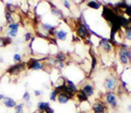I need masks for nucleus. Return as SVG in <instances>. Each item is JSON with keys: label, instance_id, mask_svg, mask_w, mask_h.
<instances>
[{"label": "nucleus", "instance_id": "1", "mask_svg": "<svg viewBox=\"0 0 131 113\" xmlns=\"http://www.w3.org/2000/svg\"><path fill=\"white\" fill-rule=\"evenodd\" d=\"M87 33H88V31H87V29L86 28V26L84 24H80L79 26V28L77 29L78 36L79 37H81V38H85L86 36L87 35Z\"/></svg>", "mask_w": 131, "mask_h": 113}, {"label": "nucleus", "instance_id": "2", "mask_svg": "<svg viewBox=\"0 0 131 113\" xmlns=\"http://www.w3.org/2000/svg\"><path fill=\"white\" fill-rule=\"evenodd\" d=\"M120 58L122 63L128 64L129 60L130 59V51H128V50H121Z\"/></svg>", "mask_w": 131, "mask_h": 113}, {"label": "nucleus", "instance_id": "3", "mask_svg": "<svg viewBox=\"0 0 131 113\" xmlns=\"http://www.w3.org/2000/svg\"><path fill=\"white\" fill-rule=\"evenodd\" d=\"M23 67H24V64H19V65H14V66H12L11 69H10L8 71H9L11 74L12 75H15V74H18V73L21 70L23 69Z\"/></svg>", "mask_w": 131, "mask_h": 113}, {"label": "nucleus", "instance_id": "4", "mask_svg": "<svg viewBox=\"0 0 131 113\" xmlns=\"http://www.w3.org/2000/svg\"><path fill=\"white\" fill-rule=\"evenodd\" d=\"M107 102H108V104H110L112 106H116L117 101H116V97H115L114 94H113V93H108L107 96Z\"/></svg>", "mask_w": 131, "mask_h": 113}, {"label": "nucleus", "instance_id": "5", "mask_svg": "<svg viewBox=\"0 0 131 113\" xmlns=\"http://www.w3.org/2000/svg\"><path fill=\"white\" fill-rule=\"evenodd\" d=\"M81 91H82V92H83L87 97L92 96V95L94 94V88H93L91 85H89V84H87V85L84 86L83 90H82Z\"/></svg>", "mask_w": 131, "mask_h": 113}, {"label": "nucleus", "instance_id": "6", "mask_svg": "<svg viewBox=\"0 0 131 113\" xmlns=\"http://www.w3.org/2000/svg\"><path fill=\"white\" fill-rule=\"evenodd\" d=\"M93 109H94L95 113H104V111H105V108L101 103H97V104H94Z\"/></svg>", "mask_w": 131, "mask_h": 113}, {"label": "nucleus", "instance_id": "7", "mask_svg": "<svg viewBox=\"0 0 131 113\" xmlns=\"http://www.w3.org/2000/svg\"><path fill=\"white\" fill-rule=\"evenodd\" d=\"M100 45H102V47L106 50V51H109V50L112 49V46H111V45L108 43V42H107V40H106L105 38H103L102 41H101Z\"/></svg>", "mask_w": 131, "mask_h": 113}, {"label": "nucleus", "instance_id": "8", "mask_svg": "<svg viewBox=\"0 0 131 113\" xmlns=\"http://www.w3.org/2000/svg\"><path fill=\"white\" fill-rule=\"evenodd\" d=\"M69 98L70 97H69L67 94H65V93H60V94L59 95L58 99H59V102L61 103V104H66V103H67V101L69 100Z\"/></svg>", "mask_w": 131, "mask_h": 113}, {"label": "nucleus", "instance_id": "9", "mask_svg": "<svg viewBox=\"0 0 131 113\" xmlns=\"http://www.w3.org/2000/svg\"><path fill=\"white\" fill-rule=\"evenodd\" d=\"M4 104H5L7 107H9V108H11V107H14V106H16V102H15L13 99L9 98V97L4 98Z\"/></svg>", "mask_w": 131, "mask_h": 113}, {"label": "nucleus", "instance_id": "10", "mask_svg": "<svg viewBox=\"0 0 131 113\" xmlns=\"http://www.w3.org/2000/svg\"><path fill=\"white\" fill-rule=\"evenodd\" d=\"M115 85V80L111 78V79H107V82L105 83V86L109 90H113Z\"/></svg>", "mask_w": 131, "mask_h": 113}, {"label": "nucleus", "instance_id": "11", "mask_svg": "<svg viewBox=\"0 0 131 113\" xmlns=\"http://www.w3.org/2000/svg\"><path fill=\"white\" fill-rule=\"evenodd\" d=\"M67 33L64 31H59V32H56V36L60 40H65L66 37H67Z\"/></svg>", "mask_w": 131, "mask_h": 113}, {"label": "nucleus", "instance_id": "12", "mask_svg": "<svg viewBox=\"0 0 131 113\" xmlns=\"http://www.w3.org/2000/svg\"><path fill=\"white\" fill-rule=\"evenodd\" d=\"M49 108V104L45 102H40L39 103V109L40 111H46Z\"/></svg>", "mask_w": 131, "mask_h": 113}, {"label": "nucleus", "instance_id": "13", "mask_svg": "<svg viewBox=\"0 0 131 113\" xmlns=\"http://www.w3.org/2000/svg\"><path fill=\"white\" fill-rule=\"evenodd\" d=\"M87 5L91 8H94V9H99L100 6H101V4H98V3H96V2H94V1H90V2H88Z\"/></svg>", "mask_w": 131, "mask_h": 113}, {"label": "nucleus", "instance_id": "14", "mask_svg": "<svg viewBox=\"0 0 131 113\" xmlns=\"http://www.w3.org/2000/svg\"><path fill=\"white\" fill-rule=\"evenodd\" d=\"M78 97H79V99L81 101V102H83V101H86L87 100V97L86 96L85 94H84L82 91H80V92L78 94Z\"/></svg>", "mask_w": 131, "mask_h": 113}, {"label": "nucleus", "instance_id": "15", "mask_svg": "<svg viewBox=\"0 0 131 113\" xmlns=\"http://www.w3.org/2000/svg\"><path fill=\"white\" fill-rule=\"evenodd\" d=\"M5 17H6V20H7L9 23H11V24H12V22H13V21H14V19L12 18V16H11V13H10V12H6Z\"/></svg>", "mask_w": 131, "mask_h": 113}, {"label": "nucleus", "instance_id": "16", "mask_svg": "<svg viewBox=\"0 0 131 113\" xmlns=\"http://www.w3.org/2000/svg\"><path fill=\"white\" fill-rule=\"evenodd\" d=\"M7 8L9 9V11H8V12H10V13L15 12V11H16V6L13 5V4H8Z\"/></svg>", "mask_w": 131, "mask_h": 113}, {"label": "nucleus", "instance_id": "17", "mask_svg": "<svg viewBox=\"0 0 131 113\" xmlns=\"http://www.w3.org/2000/svg\"><path fill=\"white\" fill-rule=\"evenodd\" d=\"M52 12L53 13L54 15H56L58 17H59V18H63V15H62V13L60 12L59 11H57V10H54L52 9Z\"/></svg>", "mask_w": 131, "mask_h": 113}, {"label": "nucleus", "instance_id": "18", "mask_svg": "<svg viewBox=\"0 0 131 113\" xmlns=\"http://www.w3.org/2000/svg\"><path fill=\"white\" fill-rule=\"evenodd\" d=\"M42 68H43V65L39 63V61H37L35 63V65H33V68L32 69H34V70H40V69H42Z\"/></svg>", "mask_w": 131, "mask_h": 113}, {"label": "nucleus", "instance_id": "19", "mask_svg": "<svg viewBox=\"0 0 131 113\" xmlns=\"http://www.w3.org/2000/svg\"><path fill=\"white\" fill-rule=\"evenodd\" d=\"M57 95H58V91H52V92L51 93V95H50V99H51V100H52V101L56 100V97H57Z\"/></svg>", "mask_w": 131, "mask_h": 113}, {"label": "nucleus", "instance_id": "20", "mask_svg": "<svg viewBox=\"0 0 131 113\" xmlns=\"http://www.w3.org/2000/svg\"><path fill=\"white\" fill-rule=\"evenodd\" d=\"M23 112V104H18L16 105V113H22Z\"/></svg>", "mask_w": 131, "mask_h": 113}, {"label": "nucleus", "instance_id": "21", "mask_svg": "<svg viewBox=\"0 0 131 113\" xmlns=\"http://www.w3.org/2000/svg\"><path fill=\"white\" fill-rule=\"evenodd\" d=\"M57 58H58V60H59V61H64L65 60V58H66V56H65V54H63V53H59V54H57Z\"/></svg>", "mask_w": 131, "mask_h": 113}, {"label": "nucleus", "instance_id": "22", "mask_svg": "<svg viewBox=\"0 0 131 113\" xmlns=\"http://www.w3.org/2000/svg\"><path fill=\"white\" fill-rule=\"evenodd\" d=\"M9 27L11 30H18V28H19V24H17V23H12V24H10Z\"/></svg>", "mask_w": 131, "mask_h": 113}, {"label": "nucleus", "instance_id": "23", "mask_svg": "<svg viewBox=\"0 0 131 113\" xmlns=\"http://www.w3.org/2000/svg\"><path fill=\"white\" fill-rule=\"evenodd\" d=\"M37 62L36 59H31L29 62H28V68H33V65H35V63Z\"/></svg>", "mask_w": 131, "mask_h": 113}, {"label": "nucleus", "instance_id": "24", "mask_svg": "<svg viewBox=\"0 0 131 113\" xmlns=\"http://www.w3.org/2000/svg\"><path fill=\"white\" fill-rule=\"evenodd\" d=\"M18 33V30H11L9 32V34L11 36V37H16Z\"/></svg>", "mask_w": 131, "mask_h": 113}, {"label": "nucleus", "instance_id": "25", "mask_svg": "<svg viewBox=\"0 0 131 113\" xmlns=\"http://www.w3.org/2000/svg\"><path fill=\"white\" fill-rule=\"evenodd\" d=\"M23 98H24V100L29 101L30 100V94L28 92H26V93H25L24 96H23Z\"/></svg>", "mask_w": 131, "mask_h": 113}, {"label": "nucleus", "instance_id": "26", "mask_svg": "<svg viewBox=\"0 0 131 113\" xmlns=\"http://www.w3.org/2000/svg\"><path fill=\"white\" fill-rule=\"evenodd\" d=\"M14 60L17 62H19L21 60V57L20 55H19V54H15L14 55Z\"/></svg>", "mask_w": 131, "mask_h": 113}, {"label": "nucleus", "instance_id": "27", "mask_svg": "<svg viewBox=\"0 0 131 113\" xmlns=\"http://www.w3.org/2000/svg\"><path fill=\"white\" fill-rule=\"evenodd\" d=\"M95 65H96V58L94 56H93V63H92V69L95 68Z\"/></svg>", "mask_w": 131, "mask_h": 113}, {"label": "nucleus", "instance_id": "28", "mask_svg": "<svg viewBox=\"0 0 131 113\" xmlns=\"http://www.w3.org/2000/svg\"><path fill=\"white\" fill-rule=\"evenodd\" d=\"M126 34H127V38L130 39V28L129 27V29H127V32H126Z\"/></svg>", "mask_w": 131, "mask_h": 113}, {"label": "nucleus", "instance_id": "29", "mask_svg": "<svg viewBox=\"0 0 131 113\" xmlns=\"http://www.w3.org/2000/svg\"><path fill=\"white\" fill-rule=\"evenodd\" d=\"M30 38H31V34L28 32V33H26V40L28 41V40H30Z\"/></svg>", "mask_w": 131, "mask_h": 113}, {"label": "nucleus", "instance_id": "30", "mask_svg": "<svg viewBox=\"0 0 131 113\" xmlns=\"http://www.w3.org/2000/svg\"><path fill=\"white\" fill-rule=\"evenodd\" d=\"M46 111V113H53V109H52V108L49 107Z\"/></svg>", "mask_w": 131, "mask_h": 113}, {"label": "nucleus", "instance_id": "31", "mask_svg": "<svg viewBox=\"0 0 131 113\" xmlns=\"http://www.w3.org/2000/svg\"><path fill=\"white\" fill-rule=\"evenodd\" d=\"M64 4H65V6H66L67 8H69V3L67 2V1H65V2H64Z\"/></svg>", "mask_w": 131, "mask_h": 113}, {"label": "nucleus", "instance_id": "32", "mask_svg": "<svg viewBox=\"0 0 131 113\" xmlns=\"http://www.w3.org/2000/svg\"><path fill=\"white\" fill-rule=\"evenodd\" d=\"M40 91H35V95L36 96H39V95H40Z\"/></svg>", "mask_w": 131, "mask_h": 113}, {"label": "nucleus", "instance_id": "33", "mask_svg": "<svg viewBox=\"0 0 131 113\" xmlns=\"http://www.w3.org/2000/svg\"><path fill=\"white\" fill-rule=\"evenodd\" d=\"M2 98H4V96H3V95H1V94H0V99H2Z\"/></svg>", "mask_w": 131, "mask_h": 113}]
</instances>
